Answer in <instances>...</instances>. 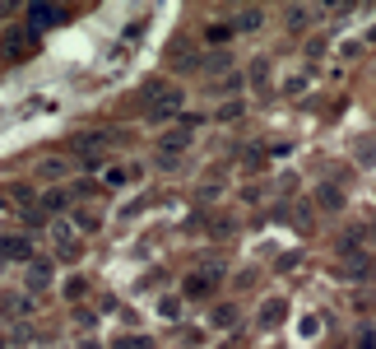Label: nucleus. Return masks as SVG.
<instances>
[{"mask_svg":"<svg viewBox=\"0 0 376 349\" xmlns=\"http://www.w3.org/2000/svg\"><path fill=\"white\" fill-rule=\"evenodd\" d=\"M140 98H149V117H172L181 107V102H186V93L177 89V84H167V79H149V84H144L140 89Z\"/></svg>","mask_w":376,"mask_h":349,"instance_id":"f257e3e1","label":"nucleus"},{"mask_svg":"<svg viewBox=\"0 0 376 349\" xmlns=\"http://www.w3.org/2000/svg\"><path fill=\"white\" fill-rule=\"evenodd\" d=\"M51 256L56 261H79L84 256V237L70 224H51Z\"/></svg>","mask_w":376,"mask_h":349,"instance_id":"f03ea898","label":"nucleus"},{"mask_svg":"<svg viewBox=\"0 0 376 349\" xmlns=\"http://www.w3.org/2000/svg\"><path fill=\"white\" fill-rule=\"evenodd\" d=\"M223 280V266H210V271H190L186 280H181V298H210L214 289H219Z\"/></svg>","mask_w":376,"mask_h":349,"instance_id":"7ed1b4c3","label":"nucleus"},{"mask_svg":"<svg viewBox=\"0 0 376 349\" xmlns=\"http://www.w3.org/2000/svg\"><path fill=\"white\" fill-rule=\"evenodd\" d=\"M23 19H28V33H33V28H56V23H66L70 10L66 5H28Z\"/></svg>","mask_w":376,"mask_h":349,"instance_id":"20e7f679","label":"nucleus"},{"mask_svg":"<svg viewBox=\"0 0 376 349\" xmlns=\"http://www.w3.org/2000/svg\"><path fill=\"white\" fill-rule=\"evenodd\" d=\"M33 52V33L28 28H5V37H0V57L5 61H19Z\"/></svg>","mask_w":376,"mask_h":349,"instance_id":"39448f33","label":"nucleus"},{"mask_svg":"<svg viewBox=\"0 0 376 349\" xmlns=\"http://www.w3.org/2000/svg\"><path fill=\"white\" fill-rule=\"evenodd\" d=\"M51 280H56V266H51V256H33L28 261V271H23V284L28 289H51Z\"/></svg>","mask_w":376,"mask_h":349,"instance_id":"423d86ee","label":"nucleus"},{"mask_svg":"<svg viewBox=\"0 0 376 349\" xmlns=\"http://www.w3.org/2000/svg\"><path fill=\"white\" fill-rule=\"evenodd\" d=\"M284 317H288V298H279V293H274V298H265V303L255 307V326L274 331L279 321H284Z\"/></svg>","mask_w":376,"mask_h":349,"instance_id":"0eeeda50","label":"nucleus"},{"mask_svg":"<svg viewBox=\"0 0 376 349\" xmlns=\"http://www.w3.org/2000/svg\"><path fill=\"white\" fill-rule=\"evenodd\" d=\"M70 228H75L79 237H89V233H98V228H102V210H93V205H79V210L70 214Z\"/></svg>","mask_w":376,"mask_h":349,"instance_id":"6e6552de","label":"nucleus"},{"mask_svg":"<svg viewBox=\"0 0 376 349\" xmlns=\"http://www.w3.org/2000/svg\"><path fill=\"white\" fill-rule=\"evenodd\" d=\"M190 131H195V122H181V126H172V131H163V140H158V149H163V154H177V149H186L190 145Z\"/></svg>","mask_w":376,"mask_h":349,"instance_id":"1a4fd4ad","label":"nucleus"},{"mask_svg":"<svg viewBox=\"0 0 376 349\" xmlns=\"http://www.w3.org/2000/svg\"><path fill=\"white\" fill-rule=\"evenodd\" d=\"M0 252H5V261H33V237L10 233V237H0Z\"/></svg>","mask_w":376,"mask_h":349,"instance_id":"9d476101","label":"nucleus"},{"mask_svg":"<svg viewBox=\"0 0 376 349\" xmlns=\"http://www.w3.org/2000/svg\"><path fill=\"white\" fill-rule=\"evenodd\" d=\"M102 145H107V136H98V131H84V136H75V140H70V154H79V158H93Z\"/></svg>","mask_w":376,"mask_h":349,"instance_id":"9b49d317","label":"nucleus"},{"mask_svg":"<svg viewBox=\"0 0 376 349\" xmlns=\"http://www.w3.org/2000/svg\"><path fill=\"white\" fill-rule=\"evenodd\" d=\"M237 321H242L237 303H214V312H210V326H219V331H233Z\"/></svg>","mask_w":376,"mask_h":349,"instance_id":"f8f14e48","label":"nucleus"},{"mask_svg":"<svg viewBox=\"0 0 376 349\" xmlns=\"http://www.w3.org/2000/svg\"><path fill=\"white\" fill-rule=\"evenodd\" d=\"M135 177H140V168H135V163H116V168L102 172V187H131Z\"/></svg>","mask_w":376,"mask_h":349,"instance_id":"ddd939ff","label":"nucleus"},{"mask_svg":"<svg viewBox=\"0 0 376 349\" xmlns=\"http://www.w3.org/2000/svg\"><path fill=\"white\" fill-rule=\"evenodd\" d=\"M344 201H348V196H344V187H330V182H325L321 191H316V205H321V210H344Z\"/></svg>","mask_w":376,"mask_h":349,"instance_id":"4468645a","label":"nucleus"},{"mask_svg":"<svg viewBox=\"0 0 376 349\" xmlns=\"http://www.w3.org/2000/svg\"><path fill=\"white\" fill-rule=\"evenodd\" d=\"M70 205V191H61V187H51V191H42V201H37V210H66Z\"/></svg>","mask_w":376,"mask_h":349,"instance_id":"2eb2a0df","label":"nucleus"},{"mask_svg":"<svg viewBox=\"0 0 376 349\" xmlns=\"http://www.w3.org/2000/svg\"><path fill=\"white\" fill-rule=\"evenodd\" d=\"M37 177H66V172H70V163H66V158H42V163H37Z\"/></svg>","mask_w":376,"mask_h":349,"instance_id":"dca6fc26","label":"nucleus"},{"mask_svg":"<svg viewBox=\"0 0 376 349\" xmlns=\"http://www.w3.org/2000/svg\"><path fill=\"white\" fill-rule=\"evenodd\" d=\"M233 33H237V28H233V23H228V19H214L210 28H205V42H228V37H233Z\"/></svg>","mask_w":376,"mask_h":349,"instance_id":"f3484780","label":"nucleus"},{"mask_svg":"<svg viewBox=\"0 0 376 349\" xmlns=\"http://www.w3.org/2000/svg\"><path fill=\"white\" fill-rule=\"evenodd\" d=\"M61 293H66L70 303H79V298L89 293V280H84V275H75V280H66V284H61Z\"/></svg>","mask_w":376,"mask_h":349,"instance_id":"a211bd4d","label":"nucleus"},{"mask_svg":"<svg viewBox=\"0 0 376 349\" xmlns=\"http://www.w3.org/2000/svg\"><path fill=\"white\" fill-rule=\"evenodd\" d=\"M111 349H154V340L149 336H121V340H111Z\"/></svg>","mask_w":376,"mask_h":349,"instance_id":"6ab92c4d","label":"nucleus"},{"mask_svg":"<svg viewBox=\"0 0 376 349\" xmlns=\"http://www.w3.org/2000/svg\"><path fill=\"white\" fill-rule=\"evenodd\" d=\"M260 23H265V10H242L233 28H260Z\"/></svg>","mask_w":376,"mask_h":349,"instance_id":"aec40b11","label":"nucleus"},{"mask_svg":"<svg viewBox=\"0 0 376 349\" xmlns=\"http://www.w3.org/2000/svg\"><path fill=\"white\" fill-rule=\"evenodd\" d=\"M353 158H358V163H376V145H372V140H358V145H353Z\"/></svg>","mask_w":376,"mask_h":349,"instance_id":"412c9836","label":"nucleus"},{"mask_svg":"<svg viewBox=\"0 0 376 349\" xmlns=\"http://www.w3.org/2000/svg\"><path fill=\"white\" fill-rule=\"evenodd\" d=\"M316 14H321V10H288L284 19H288V28H302V23H307V19H316Z\"/></svg>","mask_w":376,"mask_h":349,"instance_id":"4be33fe9","label":"nucleus"},{"mask_svg":"<svg viewBox=\"0 0 376 349\" xmlns=\"http://www.w3.org/2000/svg\"><path fill=\"white\" fill-rule=\"evenodd\" d=\"M353 349H376V326H363V331H358Z\"/></svg>","mask_w":376,"mask_h":349,"instance_id":"5701e85b","label":"nucleus"},{"mask_svg":"<svg viewBox=\"0 0 376 349\" xmlns=\"http://www.w3.org/2000/svg\"><path fill=\"white\" fill-rule=\"evenodd\" d=\"M158 312H163V317H177L181 312V298H172V293H167L163 303H158Z\"/></svg>","mask_w":376,"mask_h":349,"instance_id":"b1692460","label":"nucleus"},{"mask_svg":"<svg viewBox=\"0 0 376 349\" xmlns=\"http://www.w3.org/2000/svg\"><path fill=\"white\" fill-rule=\"evenodd\" d=\"M265 79H269V61H255V66H251V84H265Z\"/></svg>","mask_w":376,"mask_h":349,"instance_id":"393cba45","label":"nucleus"},{"mask_svg":"<svg viewBox=\"0 0 376 349\" xmlns=\"http://www.w3.org/2000/svg\"><path fill=\"white\" fill-rule=\"evenodd\" d=\"M233 117H242V102H228V107L219 112V122H233Z\"/></svg>","mask_w":376,"mask_h":349,"instance_id":"a878e982","label":"nucleus"},{"mask_svg":"<svg viewBox=\"0 0 376 349\" xmlns=\"http://www.w3.org/2000/svg\"><path fill=\"white\" fill-rule=\"evenodd\" d=\"M363 242H376V219H372V224H363Z\"/></svg>","mask_w":376,"mask_h":349,"instance_id":"bb28decb","label":"nucleus"},{"mask_svg":"<svg viewBox=\"0 0 376 349\" xmlns=\"http://www.w3.org/2000/svg\"><path fill=\"white\" fill-rule=\"evenodd\" d=\"M367 271H372V275H376V261H372V266H367Z\"/></svg>","mask_w":376,"mask_h":349,"instance_id":"cd10ccee","label":"nucleus"},{"mask_svg":"<svg viewBox=\"0 0 376 349\" xmlns=\"http://www.w3.org/2000/svg\"><path fill=\"white\" fill-rule=\"evenodd\" d=\"M0 349H5V336H0Z\"/></svg>","mask_w":376,"mask_h":349,"instance_id":"c85d7f7f","label":"nucleus"}]
</instances>
